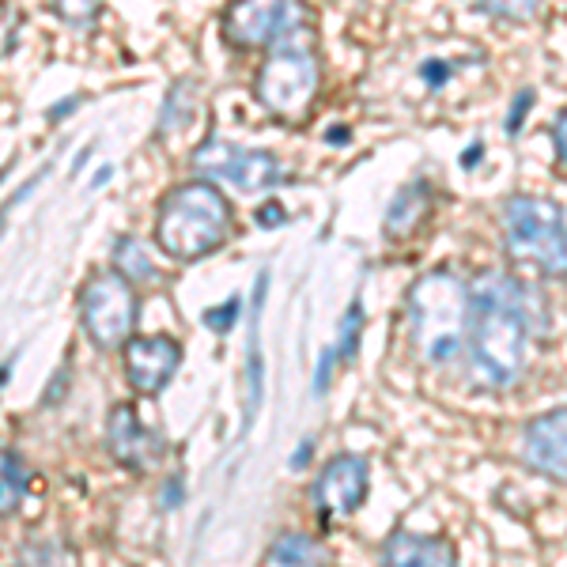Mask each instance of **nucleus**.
Masks as SVG:
<instances>
[{
	"instance_id": "obj_1",
	"label": "nucleus",
	"mask_w": 567,
	"mask_h": 567,
	"mask_svg": "<svg viewBox=\"0 0 567 567\" xmlns=\"http://www.w3.org/2000/svg\"><path fill=\"white\" fill-rule=\"evenodd\" d=\"M542 329V296L529 284L484 272L473 280L465 355L484 390H511L526 374L529 344Z\"/></svg>"
},
{
	"instance_id": "obj_2",
	"label": "nucleus",
	"mask_w": 567,
	"mask_h": 567,
	"mask_svg": "<svg viewBox=\"0 0 567 567\" xmlns=\"http://www.w3.org/2000/svg\"><path fill=\"white\" fill-rule=\"evenodd\" d=\"M409 329L420 355L435 368L451 363L465 352V333H470L473 310V284L462 280L451 269L424 272L405 296Z\"/></svg>"
},
{
	"instance_id": "obj_3",
	"label": "nucleus",
	"mask_w": 567,
	"mask_h": 567,
	"mask_svg": "<svg viewBox=\"0 0 567 567\" xmlns=\"http://www.w3.org/2000/svg\"><path fill=\"white\" fill-rule=\"evenodd\" d=\"M231 235V205L213 182H186L155 208V243L175 261H200Z\"/></svg>"
},
{
	"instance_id": "obj_4",
	"label": "nucleus",
	"mask_w": 567,
	"mask_h": 567,
	"mask_svg": "<svg viewBox=\"0 0 567 567\" xmlns=\"http://www.w3.org/2000/svg\"><path fill=\"white\" fill-rule=\"evenodd\" d=\"M503 235L515 261L567 280V216L553 197L511 194L503 200Z\"/></svg>"
},
{
	"instance_id": "obj_5",
	"label": "nucleus",
	"mask_w": 567,
	"mask_h": 567,
	"mask_svg": "<svg viewBox=\"0 0 567 567\" xmlns=\"http://www.w3.org/2000/svg\"><path fill=\"white\" fill-rule=\"evenodd\" d=\"M136 322H141V299L122 272H95L80 288V326L95 349H130Z\"/></svg>"
},
{
	"instance_id": "obj_6",
	"label": "nucleus",
	"mask_w": 567,
	"mask_h": 567,
	"mask_svg": "<svg viewBox=\"0 0 567 567\" xmlns=\"http://www.w3.org/2000/svg\"><path fill=\"white\" fill-rule=\"evenodd\" d=\"M318 87V61L303 45L284 42L269 53L254 80V95L258 103L277 117H299L310 106Z\"/></svg>"
},
{
	"instance_id": "obj_7",
	"label": "nucleus",
	"mask_w": 567,
	"mask_h": 567,
	"mask_svg": "<svg viewBox=\"0 0 567 567\" xmlns=\"http://www.w3.org/2000/svg\"><path fill=\"white\" fill-rule=\"evenodd\" d=\"M194 167L205 178L231 182V186H239L243 194L272 189L280 182V163L272 152L239 148V144L219 141V136H208V141L194 152Z\"/></svg>"
},
{
	"instance_id": "obj_8",
	"label": "nucleus",
	"mask_w": 567,
	"mask_h": 567,
	"mask_svg": "<svg viewBox=\"0 0 567 567\" xmlns=\"http://www.w3.org/2000/svg\"><path fill=\"white\" fill-rule=\"evenodd\" d=\"M368 484H371L368 458H360V454H337V458H329L322 465V473H318L315 492H310L318 518L329 526L337 518L360 511L363 499H368Z\"/></svg>"
},
{
	"instance_id": "obj_9",
	"label": "nucleus",
	"mask_w": 567,
	"mask_h": 567,
	"mask_svg": "<svg viewBox=\"0 0 567 567\" xmlns=\"http://www.w3.org/2000/svg\"><path fill=\"white\" fill-rule=\"evenodd\" d=\"M299 20H303L299 4H280V0L254 4V0H246V4H231L224 12V39L239 45V50H258V45L277 42L284 45V39L296 31Z\"/></svg>"
},
{
	"instance_id": "obj_10",
	"label": "nucleus",
	"mask_w": 567,
	"mask_h": 567,
	"mask_svg": "<svg viewBox=\"0 0 567 567\" xmlns=\"http://www.w3.org/2000/svg\"><path fill=\"white\" fill-rule=\"evenodd\" d=\"M106 446L130 473H148L163 458V439L136 416L133 405H114L106 420Z\"/></svg>"
},
{
	"instance_id": "obj_11",
	"label": "nucleus",
	"mask_w": 567,
	"mask_h": 567,
	"mask_svg": "<svg viewBox=\"0 0 567 567\" xmlns=\"http://www.w3.org/2000/svg\"><path fill=\"white\" fill-rule=\"evenodd\" d=\"M523 462L548 481H567V405L548 409L523 427Z\"/></svg>"
},
{
	"instance_id": "obj_12",
	"label": "nucleus",
	"mask_w": 567,
	"mask_h": 567,
	"mask_svg": "<svg viewBox=\"0 0 567 567\" xmlns=\"http://www.w3.org/2000/svg\"><path fill=\"white\" fill-rule=\"evenodd\" d=\"M182 363V344L171 337H141L125 349V379L141 398H155Z\"/></svg>"
},
{
	"instance_id": "obj_13",
	"label": "nucleus",
	"mask_w": 567,
	"mask_h": 567,
	"mask_svg": "<svg viewBox=\"0 0 567 567\" xmlns=\"http://www.w3.org/2000/svg\"><path fill=\"white\" fill-rule=\"evenodd\" d=\"M382 567H458V553L446 537L432 534H409L393 529L379 548Z\"/></svg>"
},
{
	"instance_id": "obj_14",
	"label": "nucleus",
	"mask_w": 567,
	"mask_h": 567,
	"mask_svg": "<svg viewBox=\"0 0 567 567\" xmlns=\"http://www.w3.org/2000/svg\"><path fill=\"white\" fill-rule=\"evenodd\" d=\"M427 200H432V189H427V182H409L405 189H401L398 197H393L390 213H386V235H405L409 227L416 224L420 213L427 208Z\"/></svg>"
},
{
	"instance_id": "obj_15",
	"label": "nucleus",
	"mask_w": 567,
	"mask_h": 567,
	"mask_svg": "<svg viewBox=\"0 0 567 567\" xmlns=\"http://www.w3.org/2000/svg\"><path fill=\"white\" fill-rule=\"evenodd\" d=\"M114 272H122L130 284H155L159 280V269H155V261L144 254L141 239H133V235H117L114 243Z\"/></svg>"
},
{
	"instance_id": "obj_16",
	"label": "nucleus",
	"mask_w": 567,
	"mask_h": 567,
	"mask_svg": "<svg viewBox=\"0 0 567 567\" xmlns=\"http://www.w3.org/2000/svg\"><path fill=\"white\" fill-rule=\"evenodd\" d=\"M269 560L277 567H318L322 564V545L307 534H280L269 545Z\"/></svg>"
},
{
	"instance_id": "obj_17",
	"label": "nucleus",
	"mask_w": 567,
	"mask_h": 567,
	"mask_svg": "<svg viewBox=\"0 0 567 567\" xmlns=\"http://www.w3.org/2000/svg\"><path fill=\"white\" fill-rule=\"evenodd\" d=\"M27 481H31V473H27L23 454L4 451V488H0V515L4 518H12L20 511V503L27 496Z\"/></svg>"
},
{
	"instance_id": "obj_18",
	"label": "nucleus",
	"mask_w": 567,
	"mask_h": 567,
	"mask_svg": "<svg viewBox=\"0 0 567 567\" xmlns=\"http://www.w3.org/2000/svg\"><path fill=\"white\" fill-rule=\"evenodd\" d=\"M360 333H363V303L360 299H352L349 310H344V318H341V333H337V360H344V363H352L355 360V352H360Z\"/></svg>"
},
{
	"instance_id": "obj_19",
	"label": "nucleus",
	"mask_w": 567,
	"mask_h": 567,
	"mask_svg": "<svg viewBox=\"0 0 567 567\" xmlns=\"http://www.w3.org/2000/svg\"><path fill=\"white\" fill-rule=\"evenodd\" d=\"M16 567H76V560H72L69 548H61L53 542H31L16 556Z\"/></svg>"
},
{
	"instance_id": "obj_20",
	"label": "nucleus",
	"mask_w": 567,
	"mask_h": 567,
	"mask_svg": "<svg viewBox=\"0 0 567 567\" xmlns=\"http://www.w3.org/2000/svg\"><path fill=\"white\" fill-rule=\"evenodd\" d=\"M186 91H194V84H189V80H178V84L171 87L167 103H163V110H159V136L175 133L178 125H182V114H186L189 103H194V95H186Z\"/></svg>"
},
{
	"instance_id": "obj_21",
	"label": "nucleus",
	"mask_w": 567,
	"mask_h": 567,
	"mask_svg": "<svg viewBox=\"0 0 567 567\" xmlns=\"http://www.w3.org/2000/svg\"><path fill=\"white\" fill-rule=\"evenodd\" d=\"M258 405H261V349H258V322H254L250 368H246V424L254 420V409H258Z\"/></svg>"
},
{
	"instance_id": "obj_22",
	"label": "nucleus",
	"mask_w": 567,
	"mask_h": 567,
	"mask_svg": "<svg viewBox=\"0 0 567 567\" xmlns=\"http://www.w3.org/2000/svg\"><path fill=\"white\" fill-rule=\"evenodd\" d=\"M239 315H243V299L239 296H231L227 303H219V307H208L205 315H200V322H205L213 333L224 337L227 329H235V322H239Z\"/></svg>"
},
{
	"instance_id": "obj_23",
	"label": "nucleus",
	"mask_w": 567,
	"mask_h": 567,
	"mask_svg": "<svg viewBox=\"0 0 567 567\" xmlns=\"http://www.w3.org/2000/svg\"><path fill=\"white\" fill-rule=\"evenodd\" d=\"M534 103H537V91L534 87H523L515 95V103H511V110H507V133L511 136H518V130H523V117L534 110Z\"/></svg>"
},
{
	"instance_id": "obj_24",
	"label": "nucleus",
	"mask_w": 567,
	"mask_h": 567,
	"mask_svg": "<svg viewBox=\"0 0 567 567\" xmlns=\"http://www.w3.org/2000/svg\"><path fill=\"white\" fill-rule=\"evenodd\" d=\"M53 12L61 16V20H65L69 27H91L99 20V4H53Z\"/></svg>"
},
{
	"instance_id": "obj_25",
	"label": "nucleus",
	"mask_w": 567,
	"mask_h": 567,
	"mask_svg": "<svg viewBox=\"0 0 567 567\" xmlns=\"http://www.w3.org/2000/svg\"><path fill=\"white\" fill-rule=\"evenodd\" d=\"M477 12L496 16V20H529L537 8L534 4H492V0H484V4H477Z\"/></svg>"
},
{
	"instance_id": "obj_26",
	"label": "nucleus",
	"mask_w": 567,
	"mask_h": 567,
	"mask_svg": "<svg viewBox=\"0 0 567 567\" xmlns=\"http://www.w3.org/2000/svg\"><path fill=\"white\" fill-rule=\"evenodd\" d=\"M254 224L265 227V231H272V227H284V224H288V208L277 205V200H269V205H261L258 213H254Z\"/></svg>"
},
{
	"instance_id": "obj_27",
	"label": "nucleus",
	"mask_w": 567,
	"mask_h": 567,
	"mask_svg": "<svg viewBox=\"0 0 567 567\" xmlns=\"http://www.w3.org/2000/svg\"><path fill=\"white\" fill-rule=\"evenodd\" d=\"M333 363H337V349H326L322 360H318L315 371V398H326L329 393V379H333Z\"/></svg>"
},
{
	"instance_id": "obj_28",
	"label": "nucleus",
	"mask_w": 567,
	"mask_h": 567,
	"mask_svg": "<svg viewBox=\"0 0 567 567\" xmlns=\"http://www.w3.org/2000/svg\"><path fill=\"white\" fill-rule=\"evenodd\" d=\"M420 76L427 80V87H443L446 80H451V61H424Z\"/></svg>"
},
{
	"instance_id": "obj_29",
	"label": "nucleus",
	"mask_w": 567,
	"mask_h": 567,
	"mask_svg": "<svg viewBox=\"0 0 567 567\" xmlns=\"http://www.w3.org/2000/svg\"><path fill=\"white\" fill-rule=\"evenodd\" d=\"M182 499H186V492H182V477H171L167 484H163V492H159V507L175 511Z\"/></svg>"
},
{
	"instance_id": "obj_30",
	"label": "nucleus",
	"mask_w": 567,
	"mask_h": 567,
	"mask_svg": "<svg viewBox=\"0 0 567 567\" xmlns=\"http://www.w3.org/2000/svg\"><path fill=\"white\" fill-rule=\"evenodd\" d=\"M553 144H556V155L567 163V110H560L553 122Z\"/></svg>"
},
{
	"instance_id": "obj_31",
	"label": "nucleus",
	"mask_w": 567,
	"mask_h": 567,
	"mask_svg": "<svg viewBox=\"0 0 567 567\" xmlns=\"http://www.w3.org/2000/svg\"><path fill=\"white\" fill-rule=\"evenodd\" d=\"M65 386H69V368H61V371H58V379H53V386L45 390V401H42V405H58L61 393H65Z\"/></svg>"
},
{
	"instance_id": "obj_32",
	"label": "nucleus",
	"mask_w": 567,
	"mask_h": 567,
	"mask_svg": "<svg viewBox=\"0 0 567 567\" xmlns=\"http://www.w3.org/2000/svg\"><path fill=\"white\" fill-rule=\"evenodd\" d=\"M310 454H315V435H307L303 443H299V451L291 454V470H307V465H310Z\"/></svg>"
},
{
	"instance_id": "obj_33",
	"label": "nucleus",
	"mask_w": 567,
	"mask_h": 567,
	"mask_svg": "<svg viewBox=\"0 0 567 567\" xmlns=\"http://www.w3.org/2000/svg\"><path fill=\"white\" fill-rule=\"evenodd\" d=\"M481 155H484V144L477 141L473 148H465V152H462V167H465V171H473V167L481 163Z\"/></svg>"
},
{
	"instance_id": "obj_34",
	"label": "nucleus",
	"mask_w": 567,
	"mask_h": 567,
	"mask_svg": "<svg viewBox=\"0 0 567 567\" xmlns=\"http://www.w3.org/2000/svg\"><path fill=\"white\" fill-rule=\"evenodd\" d=\"M72 106H80V99H76V95H72V99H65V103H58V106H53V110H50V117H61V114H69Z\"/></svg>"
},
{
	"instance_id": "obj_35",
	"label": "nucleus",
	"mask_w": 567,
	"mask_h": 567,
	"mask_svg": "<svg viewBox=\"0 0 567 567\" xmlns=\"http://www.w3.org/2000/svg\"><path fill=\"white\" fill-rule=\"evenodd\" d=\"M110 175H114V171H110V167L95 171V178H91V189H99V186H103V182H110Z\"/></svg>"
},
{
	"instance_id": "obj_36",
	"label": "nucleus",
	"mask_w": 567,
	"mask_h": 567,
	"mask_svg": "<svg viewBox=\"0 0 567 567\" xmlns=\"http://www.w3.org/2000/svg\"><path fill=\"white\" fill-rule=\"evenodd\" d=\"M87 155H91V148H84V152H80V155H76V159H72V175H76V171H84Z\"/></svg>"
}]
</instances>
